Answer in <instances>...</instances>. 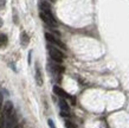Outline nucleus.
Wrapping results in <instances>:
<instances>
[{"mask_svg":"<svg viewBox=\"0 0 129 128\" xmlns=\"http://www.w3.org/2000/svg\"><path fill=\"white\" fill-rule=\"evenodd\" d=\"M51 1H52V0H51Z\"/></svg>","mask_w":129,"mask_h":128,"instance_id":"obj_18","label":"nucleus"},{"mask_svg":"<svg viewBox=\"0 0 129 128\" xmlns=\"http://www.w3.org/2000/svg\"><path fill=\"white\" fill-rule=\"evenodd\" d=\"M3 114L5 115V117L7 119V117H10L13 114V105H12L11 101H7L6 102V105H5L4 107V112H3Z\"/></svg>","mask_w":129,"mask_h":128,"instance_id":"obj_4","label":"nucleus"},{"mask_svg":"<svg viewBox=\"0 0 129 128\" xmlns=\"http://www.w3.org/2000/svg\"><path fill=\"white\" fill-rule=\"evenodd\" d=\"M14 128H20V127H19V126H18V124H17V126H16V127H14Z\"/></svg>","mask_w":129,"mask_h":128,"instance_id":"obj_17","label":"nucleus"},{"mask_svg":"<svg viewBox=\"0 0 129 128\" xmlns=\"http://www.w3.org/2000/svg\"><path fill=\"white\" fill-rule=\"evenodd\" d=\"M45 39H46L47 42H50V43H52V44L57 45V46L62 47L63 50H65V49H67V46L64 45V43L60 42L59 39H57V38L55 37V36H52L51 33H49V32H46V33H45Z\"/></svg>","mask_w":129,"mask_h":128,"instance_id":"obj_3","label":"nucleus"},{"mask_svg":"<svg viewBox=\"0 0 129 128\" xmlns=\"http://www.w3.org/2000/svg\"><path fill=\"white\" fill-rule=\"evenodd\" d=\"M3 26V20H1V18H0V27Z\"/></svg>","mask_w":129,"mask_h":128,"instance_id":"obj_16","label":"nucleus"},{"mask_svg":"<svg viewBox=\"0 0 129 128\" xmlns=\"http://www.w3.org/2000/svg\"><path fill=\"white\" fill-rule=\"evenodd\" d=\"M28 63H31V52H30V55H28Z\"/></svg>","mask_w":129,"mask_h":128,"instance_id":"obj_15","label":"nucleus"},{"mask_svg":"<svg viewBox=\"0 0 129 128\" xmlns=\"http://www.w3.org/2000/svg\"><path fill=\"white\" fill-rule=\"evenodd\" d=\"M59 107H60V110L64 113H69L70 112V107L68 105L67 101H64V100H60L59 101Z\"/></svg>","mask_w":129,"mask_h":128,"instance_id":"obj_8","label":"nucleus"},{"mask_svg":"<svg viewBox=\"0 0 129 128\" xmlns=\"http://www.w3.org/2000/svg\"><path fill=\"white\" fill-rule=\"evenodd\" d=\"M17 116L14 114H12L10 117H7V123H6V128H14L17 126Z\"/></svg>","mask_w":129,"mask_h":128,"instance_id":"obj_6","label":"nucleus"},{"mask_svg":"<svg viewBox=\"0 0 129 128\" xmlns=\"http://www.w3.org/2000/svg\"><path fill=\"white\" fill-rule=\"evenodd\" d=\"M53 91H55L56 95H58V96H60V97H64V98H71L70 95L65 93V91H64L60 87H58V85H55V87H53Z\"/></svg>","mask_w":129,"mask_h":128,"instance_id":"obj_5","label":"nucleus"},{"mask_svg":"<svg viewBox=\"0 0 129 128\" xmlns=\"http://www.w3.org/2000/svg\"><path fill=\"white\" fill-rule=\"evenodd\" d=\"M40 18L45 21V23L47 24V25H50V26H57V20H56V18L53 17V14H52V12H51V10H46V11H40L39 13Z\"/></svg>","mask_w":129,"mask_h":128,"instance_id":"obj_1","label":"nucleus"},{"mask_svg":"<svg viewBox=\"0 0 129 128\" xmlns=\"http://www.w3.org/2000/svg\"><path fill=\"white\" fill-rule=\"evenodd\" d=\"M30 42V38H28V36L25 33V32H21V36H20V43H21V45L23 46H26Z\"/></svg>","mask_w":129,"mask_h":128,"instance_id":"obj_9","label":"nucleus"},{"mask_svg":"<svg viewBox=\"0 0 129 128\" xmlns=\"http://www.w3.org/2000/svg\"><path fill=\"white\" fill-rule=\"evenodd\" d=\"M36 81H37V84L38 85H43V76H42L40 69L38 66H37V69H36Z\"/></svg>","mask_w":129,"mask_h":128,"instance_id":"obj_7","label":"nucleus"},{"mask_svg":"<svg viewBox=\"0 0 129 128\" xmlns=\"http://www.w3.org/2000/svg\"><path fill=\"white\" fill-rule=\"evenodd\" d=\"M1 105H3V95L0 94V112H1Z\"/></svg>","mask_w":129,"mask_h":128,"instance_id":"obj_14","label":"nucleus"},{"mask_svg":"<svg viewBox=\"0 0 129 128\" xmlns=\"http://www.w3.org/2000/svg\"><path fill=\"white\" fill-rule=\"evenodd\" d=\"M5 119H6V117H5V115L3 114V115H1V117H0V128H4V126H5Z\"/></svg>","mask_w":129,"mask_h":128,"instance_id":"obj_12","label":"nucleus"},{"mask_svg":"<svg viewBox=\"0 0 129 128\" xmlns=\"http://www.w3.org/2000/svg\"><path fill=\"white\" fill-rule=\"evenodd\" d=\"M47 124H49V127H50V128H56L55 123H53V121L51 120V119H49V120H47Z\"/></svg>","mask_w":129,"mask_h":128,"instance_id":"obj_13","label":"nucleus"},{"mask_svg":"<svg viewBox=\"0 0 129 128\" xmlns=\"http://www.w3.org/2000/svg\"><path fill=\"white\" fill-rule=\"evenodd\" d=\"M65 127L67 128H77V126H76L74 122H71V121H65Z\"/></svg>","mask_w":129,"mask_h":128,"instance_id":"obj_11","label":"nucleus"},{"mask_svg":"<svg viewBox=\"0 0 129 128\" xmlns=\"http://www.w3.org/2000/svg\"><path fill=\"white\" fill-rule=\"evenodd\" d=\"M47 49H49V52H50V57L55 62H58V63H62V61L64 59V54H62V51H59L58 49H56V47L51 46V45H49L47 46Z\"/></svg>","mask_w":129,"mask_h":128,"instance_id":"obj_2","label":"nucleus"},{"mask_svg":"<svg viewBox=\"0 0 129 128\" xmlns=\"http://www.w3.org/2000/svg\"><path fill=\"white\" fill-rule=\"evenodd\" d=\"M7 44V36L6 35H0V45H6Z\"/></svg>","mask_w":129,"mask_h":128,"instance_id":"obj_10","label":"nucleus"}]
</instances>
